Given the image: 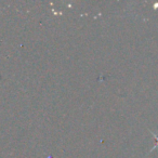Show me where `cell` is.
Segmentation results:
<instances>
[{"mask_svg":"<svg viewBox=\"0 0 158 158\" xmlns=\"http://www.w3.org/2000/svg\"><path fill=\"white\" fill-rule=\"evenodd\" d=\"M149 132H151V131H149ZM151 133L153 134L154 136H155L156 141H157V144L155 145V147H154V148H152V149H151V152H153V151H154V149H155V148H158V135H157V134H155V133H154V132H151Z\"/></svg>","mask_w":158,"mask_h":158,"instance_id":"cell-1","label":"cell"}]
</instances>
